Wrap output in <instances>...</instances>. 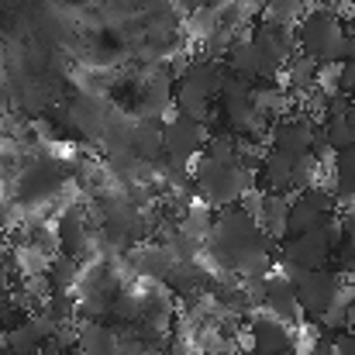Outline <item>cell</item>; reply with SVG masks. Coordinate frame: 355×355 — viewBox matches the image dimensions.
Segmentation results:
<instances>
[{
  "label": "cell",
  "instance_id": "83f0119b",
  "mask_svg": "<svg viewBox=\"0 0 355 355\" xmlns=\"http://www.w3.org/2000/svg\"><path fill=\"white\" fill-rule=\"evenodd\" d=\"M80 269H83V262H76V259H69V255H55L45 276H49L52 290H76Z\"/></svg>",
  "mask_w": 355,
  "mask_h": 355
},
{
  "label": "cell",
  "instance_id": "44dd1931",
  "mask_svg": "<svg viewBox=\"0 0 355 355\" xmlns=\"http://www.w3.org/2000/svg\"><path fill=\"white\" fill-rule=\"evenodd\" d=\"M83 355H121V328L114 321H80V338Z\"/></svg>",
  "mask_w": 355,
  "mask_h": 355
},
{
  "label": "cell",
  "instance_id": "4fadbf2b",
  "mask_svg": "<svg viewBox=\"0 0 355 355\" xmlns=\"http://www.w3.org/2000/svg\"><path fill=\"white\" fill-rule=\"evenodd\" d=\"M248 349L255 355H297V331L276 314L255 311L248 318Z\"/></svg>",
  "mask_w": 355,
  "mask_h": 355
},
{
  "label": "cell",
  "instance_id": "2e32d148",
  "mask_svg": "<svg viewBox=\"0 0 355 355\" xmlns=\"http://www.w3.org/2000/svg\"><path fill=\"white\" fill-rule=\"evenodd\" d=\"M111 104L104 97H94V94H80L66 104V128L69 135L76 138H90L94 145H101V135L107 128V118H111Z\"/></svg>",
  "mask_w": 355,
  "mask_h": 355
},
{
  "label": "cell",
  "instance_id": "cb8c5ba5",
  "mask_svg": "<svg viewBox=\"0 0 355 355\" xmlns=\"http://www.w3.org/2000/svg\"><path fill=\"white\" fill-rule=\"evenodd\" d=\"M162 121L155 118H135V128H131V152L145 162H155L162 155Z\"/></svg>",
  "mask_w": 355,
  "mask_h": 355
},
{
  "label": "cell",
  "instance_id": "9c48e42d",
  "mask_svg": "<svg viewBox=\"0 0 355 355\" xmlns=\"http://www.w3.org/2000/svg\"><path fill=\"white\" fill-rule=\"evenodd\" d=\"M342 241V225L338 218L304 232V235H286L279 241V259L276 266L286 269H318V266H331V255Z\"/></svg>",
  "mask_w": 355,
  "mask_h": 355
},
{
  "label": "cell",
  "instance_id": "f546056e",
  "mask_svg": "<svg viewBox=\"0 0 355 355\" xmlns=\"http://www.w3.org/2000/svg\"><path fill=\"white\" fill-rule=\"evenodd\" d=\"M342 94L355 97V55L342 62Z\"/></svg>",
  "mask_w": 355,
  "mask_h": 355
},
{
  "label": "cell",
  "instance_id": "f1b7e54d",
  "mask_svg": "<svg viewBox=\"0 0 355 355\" xmlns=\"http://www.w3.org/2000/svg\"><path fill=\"white\" fill-rule=\"evenodd\" d=\"M328 338H331V345H335L338 355H355V328H342V331H335Z\"/></svg>",
  "mask_w": 355,
  "mask_h": 355
},
{
  "label": "cell",
  "instance_id": "7402d4cb",
  "mask_svg": "<svg viewBox=\"0 0 355 355\" xmlns=\"http://www.w3.org/2000/svg\"><path fill=\"white\" fill-rule=\"evenodd\" d=\"M255 221L262 225V232L276 241L286 238L290 228V193H276V190H262V200H259V214Z\"/></svg>",
  "mask_w": 355,
  "mask_h": 355
},
{
  "label": "cell",
  "instance_id": "52a82bcc",
  "mask_svg": "<svg viewBox=\"0 0 355 355\" xmlns=\"http://www.w3.org/2000/svg\"><path fill=\"white\" fill-rule=\"evenodd\" d=\"M324 176V162L314 152H283V148H269L259 159V187L262 190H276V193H297L304 187L321 183Z\"/></svg>",
  "mask_w": 355,
  "mask_h": 355
},
{
  "label": "cell",
  "instance_id": "277c9868",
  "mask_svg": "<svg viewBox=\"0 0 355 355\" xmlns=\"http://www.w3.org/2000/svg\"><path fill=\"white\" fill-rule=\"evenodd\" d=\"M225 76H228V66L225 59H211V55H190L187 66L180 69L176 83H173V107L180 114H190V118L207 121L214 111V101L225 87Z\"/></svg>",
  "mask_w": 355,
  "mask_h": 355
},
{
  "label": "cell",
  "instance_id": "4dcf8cb0",
  "mask_svg": "<svg viewBox=\"0 0 355 355\" xmlns=\"http://www.w3.org/2000/svg\"><path fill=\"white\" fill-rule=\"evenodd\" d=\"M176 3H180V10H187V14H197V10L214 7V0H176Z\"/></svg>",
  "mask_w": 355,
  "mask_h": 355
},
{
  "label": "cell",
  "instance_id": "8d00e7d4",
  "mask_svg": "<svg viewBox=\"0 0 355 355\" xmlns=\"http://www.w3.org/2000/svg\"><path fill=\"white\" fill-rule=\"evenodd\" d=\"M349 28H352V31H355V21H352V24H349Z\"/></svg>",
  "mask_w": 355,
  "mask_h": 355
},
{
  "label": "cell",
  "instance_id": "7a4b0ae2",
  "mask_svg": "<svg viewBox=\"0 0 355 355\" xmlns=\"http://www.w3.org/2000/svg\"><path fill=\"white\" fill-rule=\"evenodd\" d=\"M193 193L197 200L211 204L214 211L238 204L252 187H259V169L248 166L245 159H214V155H197L193 159Z\"/></svg>",
  "mask_w": 355,
  "mask_h": 355
},
{
  "label": "cell",
  "instance_id": "8992f818",
  "mask_svg": "<svg viewBox=\"0 0 355 355\" xmlns=\"http://www.w3.org/2000/svg\"><path fill=\"white\" fill-rule=\"evenodd\" d=\"M214 121H218V128H228V131H235L241 138H266V131H269V118L262 114V107L255 104V94H252V80H245V76H235L232 69H228V76H225V87H221V94H218V101H214Z\"/></svg>",
  "mask_w": 355,
  "mask_h": 355
},
{
  "label": "cell",
  "instance_id": "484cf974",
  "mask_svg": "<svg viewBox=\"0 0 355 355\" xmlns=\"http://www.w3.org/2000/svg\"><path fill=\"white\" fill-rule=\"evenodd\" d=\"M141 311H145V293H141V290H135L131 283H124V286L114 290V300H111V321H114L118 328L131 324V321H138Z\"/></svg>",
  "mask_w": 355,
  "mask_h": 355
},
{
  "label": "cell",
  "instance_id": "ba28073f",
  "mask_svg": "<svg viewBox=\"0 0 355 355\" xmlns=\"http://www.w3.org/2000/svg\"><path fill=\"white\" fill-rule=\"evenodd\" d=\"M276 269H283L293 279L307 321H321L345 297V286H349V276H342L335 266H318V269H286V266H276Z\"/></svg>",
  "mask_w": 355,
  "mask_h": 355
},
{
  "label": "cell",
  "instance_id": "e575fe53",
  "mask_svg": "<svg viewBox=\"0 0 355 355\" xmlns=\"http://www.w3.org/2000/svg\"><path fill=\"white\" fill-rule=\"evenodd\" d=\"M138 355H169L166 349H145V352H138Z\"/></svg>",
  "mask_w": 355,
  "mask_h": 355
},
{
  "label": "cell",
  "instance_id": "e0dca14e",
  "mask_svg": "<svg viewBox=\"0 0 355 355\" xmlns=\"http://www.w3.org/2000/svg\"><path fill=\"white\" fill-rule=\"evenodd\" d=\"M173 252L162 241H138L128 248L124 266L135 272V279H148V283H166L169 269H173Z\"/></svg>",
  "mask_w": 355,
  "mask_h": 355
},
{
  "label": "cell",
  "instance_id": "d590c367",
  "mask_svg": "<svg viewBox=\"0 0 355 355\" xmlns=\"http://www.w3.org/2000/svg\"><path fill=\"white\" fill-rule=\"evenodd\" d=\"M232 355H255V352H252V349H245V352H238V349H235V352H232Z\"/></svg>",
  "mask_w": 355,
  "mask_h": 355
},
{
  "label": "cell",
  "instance_id": "74e56055",
  "mask_svg": "<svg viewBox=\"0 0 355 355\" xmlns=\"http://www.w3.org/2000/svg\"><path fill=\"white\" fill-rule=\"evenodd\" d=\"M0 335H3V324H0Z\"/></svg>",
  "mask_w": 355,
  "mask_h": 355
},
{
  "label": "cell",
  "instance_id": "d4e9b609",
  "mask_svg": "<svg viewBox=\"0 0 355 355\" xmlns=\"http://www.w3.org/2000/svg\"><path fill=\"white\" fill-rule=\"evenodd\" d=\"M42 314L52 324L80 321V297H76V290H49L45 300H42Z\"/></svg>",
  "mask_w": 355,
  "mask_h": 355
},
{
  "label": "cell",
  "instance_id": "d6a6232c",
  "mask_svg": "<svg viewBox=\"0 0 355 355\" xmlns=\"http://www.w3.org/2000/svg\"><path fill=\"white\" fill-rule=\"evenodd\" d=\"M38 355H62V349H59V345H55V342L49 338V342L42 345V352H38Z\"/></svg>",
  "mask_w": 355,
  "mask_h": 355
},
{
  "label": "cell",
  "instance_id": "3957f363",
  "mask_svg": "<svg viewBox=\"0 0 355 355\" xmlns=\"http://www.w3.org/2000/svg\"><path fill=\"white\" fill-rule=\"evenodd\" d=\"M297 49L314 62H345L355 55V31L342 21L338 7H311L297 24Z\"/></svg>",
  "mask_w": 355,
  "mask_h": 355
},
{
  "label": "cell",
  "instance_id": "836d02e7",
  "mask_svg": "<svg viewBox=\"0 0 355 355\" xmlns=\"http://www.w3.org/2000/svg\"><path fill=\"white\" fill-rule=\"evenodd\" d=\"M342 0H311V7H338Z\"/></svg>",
  "mask_w": 355,
  "mask_h": 355
},
{
  "label": "cell",
  "instance_id": "7c38bea8",
  "mask_svg": "<svg viewBox=\"0 0 355 355\" xmlns=\"http://www.w3.org/2000/svg\"><path fill=\"white\" fill-rule=\"evenodd\" d=\"M207 135H211V124L200 118H190V114H169L162 121V152L166 155H176L183 162H193L197 155H204V145H207Z\"/></svg>",
  "mask_w": 355,
  "mask_h": 355
},
{
  "label": "cell",
  "instance_id": "1f68e13d",
  "mask_svg": "<svg viewBox=\"0 0 355 355\" xmlns=\"http://www.w3.org/2000/svg\"><path fill=\"white\" fill-rule=\"evenodd\" d=\"M345 121H349V131H352V141H355V97L349 101V107H345Z\"/></svg>",
  "mask_w": 355,
  "mask_h": 355
},
{
  "label": "cell",
  "instance_id": "5bb4252c",
  "mask_svg": "<svg viewBox=\"0 0 355 355\" xmlns=\"http://www.w3.org/2000/svg\"><path fill=\"white\" fill-rule=\"evenodd\" d=\"M321 135V124L300 111H286L279 118L269 121L266 131V145L269 148H283V152H314V141Z\"/></svg>",
  "mask_w": 355,
  "mask_h": 355
},
{
  "label": "cell",
  "instance_id": "4316f807",
  "mask_svg": "<svg viewBox=\"0 0 355 355\" xmlns=\"http://www.w3.org/2000/svg\"><path fill=\"white\" fill-rule=\"evenodd\" d=\"M307 10H311V0H266V3L259 7V17L297 28V24H300V17H304Z\"/></svg>",
  "mask_w": 355,
  "mask_h": 355
},
{
  "label": "cell",
  "instance_id": "ac0fdd59",
  "mask_svg": "<svg viewBox=\"0 0 355 355\" xmlns=\"http://www.w3.org/2000/svg\"><path fill=\"white\" fill-rule=\"evenodd\" d=\"M262 311H269V314H276L279 321H286V324H300L307 314H304V307H300V297H297V286H293V279L283 272V269H272L269 276H266V293H262Z\"/></svg>",
  "mask_w": 355,
  "mask_h": 355
},
{
  "label": "cell",
  "instance_id": "30bf717a",
  "mask_svg": "<svg viewBox=\"0 0 355 355\" xmlns=\"http://www.w3.org/2000/svg\"><path fill=\"white\" fill-rule=\"evenodd\" d=\"M338 197L328 183H314V187H304L290 197V228L286 235H304L331 218H338Z\"/></svg>",
  "mask_w": 355,
  "mask_h": 355
},
{
  "label": "cell",
  "instance_id": "9a60e30c",
  "mask_svg": "<svg viewBox=\"0 0 355 355\" xmlns=\"http://www.w3.org/2000/svg\"><path fill=\"white\" fill-rule=\"evenodd\" d=\"M173 73L166 69H148L141 76V83L135 87V97H131V114L135 118H155L166 121L173 111Z\"/></svg>",
  "mask_w": 355,
  "mask_h": 355
},
{
  "label": "cell",
  "instance_id": "6da1fadb",
  "mask_svg": "<svg viewBox=\"0 0 355 355\" xmlns=\"http://www.w3.org/2000/svg\"><path fill=\"white\" fill-rule=\"evenodd\" d=\"M204 255L214 269L238 272L241 279H262L276 269L279 241L266 235L241 204H232L214 211V228L204 245Z\"/></svg>",
  "mask_w": 355,
  "mask_h": 355
},
{
  "label": "cell",
  "instance_id": "d6986e66",
  "mask_svg": "<svg viewBox=\"0 0 355 355\" xmlns=\"http://www.w3.org/2000/svg\"><path fill=\"white\" fill-rule=\"evenodd\" d=\"M52 335H55V324H52L42 311H35V314H28L21 324L7 328V331L0 335V345L10 355H38L42 345H45Z\"/></svg>",
  "mask_w": 355,
  "mask_h": 355
},
{
  "label": "cell",
  "instance_id": "5b68a950",
  "mask_svg": "<svg viewBox=\"0 0 355 355\" xmlns=\"http://www.w3.org/2000/svg\"><path fill=\"white\" fill-rule=\"evenodd\" d=\"M73 183V169L55 159V155H38L35 162H28L24 169H17L14 180V207L21 211H42L49 204H55L66 187Z\"/></svg>",
  "mask_w": 355,
  "mask_h": 355
},
{
  "label": "cell",
  "instance_id": "ffe728a7",
  "mask_svg": "<svg viewBox=\"0 0 355 355\" xmlns=\"http://www.w3.org/2000/svg\"><path fill=\"white\" fill-rule=\"evenodd\" d=\"M279 83H283V90H286L290 97H314V94H321V62H314L311 55L297 52V55L283 66Z\"/></svg>",
  "mask_w": 355,
  "mask_h": 355
},
{
  "label": "cell",
  "instance_id": "603a6c76",
  "mask_svg": "<svg viewBox=\"0 0 355 355\" xmlns=\"http://www.w3.org/2000/svg\"><path fill=\"white\" fill-rule=\"evenodd\" d=\"M324 183L335 190L338 204H355V145L335 152L331 166L324 169Z\"/></svg>",
  "mask_w": 355,
  "mask_h": 355
},
{
  "label": "cell",
  "instance_id": "8fae6325",
  "mask_svg": "<svg viewBox=\"0 0 355 355\" xmlns=\"http://www.w3.org/2000/svg\"><path fill=\"white\" fill-rule=\"evenodd\" d=\"M94 207L83 204H66L55 218V235H59V255H69L76 262H90V255H97L94 248Z\"/></svg>",
  "mask_w": 355,
  "mask_h": 355
}]
</instances>
